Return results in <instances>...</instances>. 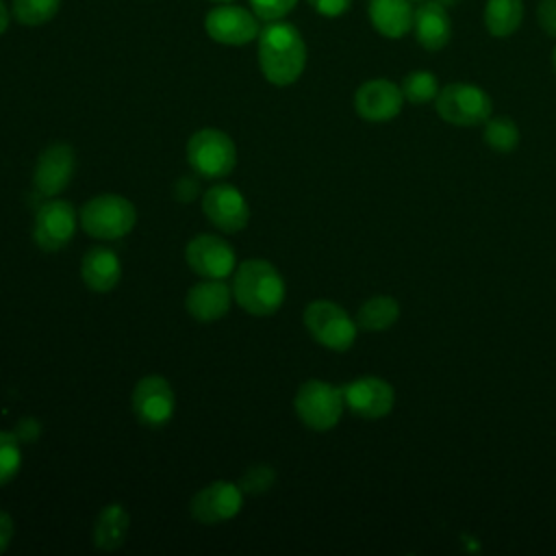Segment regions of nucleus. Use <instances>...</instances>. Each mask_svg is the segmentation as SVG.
<instances>
[{"mask_svg": "<svg viewBox=\"0 0 556 556\" xmlns=\"http://www.w3.org/2000/svg\"><path fill=\"white\" fill-rule=\"evenodd\" d=\"M258 65L276 87L295 83L306 67V43L300 30L282 20L267 22L258 33Z\"/></svg>", "mask_w": 556, "mask_h": 556, "instance_id": "1", "label": "nucleus"}, {"mask_svg": "<svg viewBox=\"0 0 556 556\" xmlns=\"http://www.w3.org/2000/svg\"><path fill=\"white\" fill-rule=\"evenodd\" d=\"M232 295L245 313L265 317L280 308L285 300V282L271 263L250 258L235 269Z\"/></svg>", "mask_w": 556, "mask_h": 556, "instance_id": "2", "label": "nucleus"}, {"mask_svg": "<svg viewBox=\"0 0 556 556\" xmlns=\"http://www.w3.org/2000/svg\"><path fill=\"white\" fill-rule=\"evenodd\" d=\"M78 217L87 235L104 241L126 237L137 222L132 202L115 193H102L91 198L83 204Z\"/></svg>", "mask_w": 556, "mask_h": 556, "instance_id": "3", "label": "nucleus"}, {"mask_svg": "<svg viewBox=\"0 0 556 556\" xmlns=\"http://www.w3.org/2000/svg\"><path fill=\"white\" fill-rule=\"evenodd\" d=\"M437 113L452 126H478L491 117V98L471 83H450L434 98Z\"/></svg>", "mask_w": 556, "mask_h": 556, "instance_id": "4", "label": "nucleus"}, {"mask_svg": "<svg viewBox=\"0 0 556 556\" xmlns=\"http://www.w3.org/2000/svg\"><path fill=\"white\" fill-rule=\"evenodd\" d=\"M187 159L195 174L204 178H222L235 169L237 148L224 130L202 128L189 139Z\"/></svg>", "mask_w": 556, "mask_h": 556, "instance_id": "5", "label": "nucleus"}, {"mask_svg": "<svg viewBox=\"0 0 556 556\" xmlns=\"http://www.w3.org/2000/svg\"><path fill=\"white\" fill-rule=\"evenodd\" d=\"M304 326L311 337L328 350L345 352L356 341V319L330 300H315L304 311Z\"/></svg>", "mask_w": 556, "mask_h": 556, "instance_id": "6", "label": "nucleus"}, {"mask_svg": "<svg viewBox=\"0 0 556 556\" xmlns=\"http://www.w3.org/2000/svg\"><path fill=\"white\" fill-rule=\"evenodd\" d=\"M300 421L313 430H330L343 415V391L324 380H306L293 400Z\"/></svg>", "mask_w": 556, "mask_h": 556, "instance_id": "7", "label": "nucleus"}, {"mask_svg": "<svg viewBox=\"0 0 556 556\" xmlns=\"http://www.w3.org/2000/svg\"><path fill=\"white\" fill-rule=\"evenodd\" d=\"M206 35L222 46H245L258 37L261 26L254 11L237 4H215L204 17Z\"/></svg>", "mask_w": 556, "mask_h": 556, "instance_id": "8", "label": "nucleus"}, {"mask_svg": "<svg viewBox=\"0 0 556 556\" xmlns=\"http://www.w3.org/2000/svg\"><path fill=\"white\" fill-rule=\"evenodd\" d=\"M185 258L200 278L224 280L235 271L237 256L228 241L217 235H198L187 243Z\"/></svg>", "mask_w": 556, "mask_h": 556, "instance_id": "9", "label": "nucleus"}, {"mask_svg": "<svg viewBox=\"0 0 556 556\" xmlns=\"http://www.w3.org/2000/svg\"><path fill=\"white\" fill-rule=\"evenodd\" d=\"M130 404H132L135 417L143 426L159 428L172 419L176 400L169 382L163 376H146L135 384Z\"/></svg>", "mask_w": 556, "mask_h": 556, "instance_id": "10", "label": "nucleus"}, {"mask_svg": "<svg viewBox=\"0 0 556 556\" xmlns=\"http://www.w3.org/2000/svg\"><path fill=\"white\" fill-rule=\"evenodd\" d=\"M341 391L345 406L363 419H382L391 413L395 404L393 387L376 376L356 378L341 387Z\"/></svg>", "mask_w": 556, "mask_h": 556, "instance_id": "11", "label": "nucleus"}, {"mask_svg": "<svg viewBox=\"0 0 556 556\" xmlns=\"http://www.w3.org/2000/svg\"><path fill=\"white\" fill-rule=\"evenodd\" d=\"M243 506V493L235 482L228 480H217L200 489L189 508L191 517L200 523L213 526V523H224L232 519Z\"/></svg>", "mask_w": 556, "mask_h": 556, "instance_id": "12", "label": "nucleus"}, {"mask_svg": "<svg viewBox=\"0 0 556 556\" xmlns=\"http://www.w3.org/2000/svg\"><path fill=\"white\" fill-rule=\"evenodd\" d=\"M76 232V208L67 200L46 202L35 217V243L46 252L65 248Z\"/></svg>", "mask_w": 556, "mask_h": 556, "instance_id": "13", "label": "nucleus"}, {"mask_svg": "<svg viewBox=\"0 0 556 556\" xmlns=\"http://www.w3.org/2000/svg\"><path fill=\"white\" fill-rule=\"evenodd\" d=\"M404 104V96L400 85L389 78H371L363 83L354 93L356 113L374 124L389 122L400 115Z\"/></svg>", "mask_w": 556, "mask_h": 556, "instance_id": "14", "label": "nucleus"}, {"mask_svg": "<svg viewBox=\"0 0 556 556\" xmlns=\"http://www.w3.org/2000/svg\"><path fill=\"white\" fill-rule=\"evenodd\" d=\"M202 211L224 232H239L248 226L250 206L232 185H215L202 195Z\"/></svg>", "mask_w": 556, "mask_h": 556, "instance_id": "15", "label": "nucleus"}, {"mask_svg": "<svg viewBox=\"0 0 556 556\" xmlns=\"http://www.w3.org/2000/svg\"><path fill=\"white\" fill-rule=\"evenodd\" d=\"M74 150L67 143H52L48 146L39 159H37V167H35V189L41 195H56L61 193L74 174Z\"/></svg>", "mask_w": 556, "mask_h": 556, "instance_id": "16", "label": "nucleus"}, {"mask_svg": "<svg viewBox=\"0 0 556 556\" xmlns=\"http://www.w3.org/2000/svg\"><path fill=\"white\" fill-rule=\"evenodd\" d=\"M413 33L421 48L437 52L452 39V17L439 2L424 0L413 13Z\"/></svg>", "mask_w": 556, "mask_h": 556, "instance_id": "17", "label": "nucleus"}, {"mask_svg": "<svg viewBox=\"0 0 556 556\" xmlns=\"http://www.w3.org/2000/svg\"><path fill=\"white\" fill-rule=\"evenodd\" d=\"M230 302H232V287H228L224 280L206 278L189 289L185 306L193 319L215 321L228 313Z\"/></svg>", "mask_w": 556, "mask_h": 556, "instance_id": "18", "label": "nucleus"}, {"mask_svg": "<svg viewBox=\"0 0 556 556\" xmlns=\"http://www.w3.org/2000/svg\"><path fill=\"white\" fill-rule=\"evenodd\" d=\"M80 276L91 291H98V293L111 291L122 278V265L117 254L104 245L91 248L83 256Z\"/></svg>", "mask_w": 556, "mask_h": 556, "instance_id": "19", "label": "nucleus"}, {"mask_svg": "<svg viewBox=\"0 0 556 556\" xmlns=\"http://www.w3.org/2000/svg\"><path fill=\"white\" fill-rule=\"evenodd\" d=\"M369 22L382 37L400 39L408 30H413V13L410 0H371L369 2Z\"/></svg>", "mask_w": 556, "mask_h": 556, "instance_id": "20", "label": "nucleus"}, {"mask_svg": "<svg viewBox=\"0 0 556 556\" xmlns=\"http://www.w3.org/2000/svg\"><path fill=\"white\" fill-rule=\"evenodd\" d=\"M130 517L124 506L109 504L100 510L96 523H93V545L100 549H117L128 534Z\"/></svg>", "mask_w": 556, "mask_h": 556, "instance_id": "21", "label": "nucleus"}, {"mask_svg": "<svg viewBox=\"0 0 556 556\" xmlns=\"http://www.w3.org/2000/svg\"><path fill=\"white\" fill-rule=\"evenodd\" d=\"M484 26L493 37H510L523 20V0H486Z\"/></svg>", "mask_w": 556, "mask_h": 556, "instance_id": "22", "label": "nucleus"}, {"mask_svg": "<svg viewBox=\"0 0 556 556\" xmlns=\"http://www.w3.org/2000/svg\"><path fill=\"white\" fill-rule=\"evenodd\" d=\"M400 317V304L391 295H374L361 304L356 313V326L369 332L391 328Z\"/></svg>", "mask_w": 556, "mask_h": 556, "instance_id": "23", "label": "nucleus"}, {"mask_svg": "<svg viewBox=\"0 0 556 556\" xmlns=\"http://www.w3.org/2000/svg\"><path fill=\"white\" fill-rule=\"evenodd\" d=\"M482 137L495 152H513L519 146V128L508 115L489 117L484 122Z\"/></svg>", "mask_w": 556, "mask_h": 556, "instance_id": "24", "label": "nucleus"}, {"mask_svg": "<svg viewBox=\"0 0 556 556\" xmlns=\"http://www.w3.org/2000/svg\"><path fill=\"white\" fill-rule=\"evenodd\" d=\"M61 9V0H13L11 13L24 26H41Z\"/></svg>", "mask_w": 556, "mask_h": 556, "instance_id": "25", "label": "nucleus"}, {"mask_svg": "<svg viewBox=\"0 0 556 556\" xmlns=\"http://www.w3.org/2000/svg\"><path fill=\"white\" fill-rule=\"evenodd\" d=\"M404 100H408L410 104H426L432 102L439 93V83L437 76L432 72L426 70H415L408 72L400 85Z\"/></svg>", "mask_w": 556, "mask_h": 556, "instance_id": "26", "label": "nucleus"}, {"mask_svg": "<svg viewBox=\"0 0 556 556\" xmlns=\"http://www.w3.org/2000/svg\"><path fill=\"white\" fill-rule=\"evenodd\" d=\"M20 467H22V452H20L17 439L11 432L0 430V486L9 484L17 476Z\"/></svg>", "mask_w": 556, "mask_h": 556, "instance_id": "27", "label": "nucleus"}, {"mask_svg": "<svg viewBox=\"0 0 556 556\" xmlns=\"http://www.w3.org/2000/svg\"><path fill=\"white\" fill-rule=\"evenodd\" d=\"M298 0H250L254 15L263 22H276L295 9Z\"/></svg>", "mask_w": 556, "mask_h": 556, "instance_id": "28", "label": "nucleus"}, {"mask_svg": "<svg viewBox=\"0 0 556 556\" xmlns=\"http://www.w3.org/2000/svg\"><path fill=\"white\" fill-rule=\"evenodd\" d=\"M536 20L543 33L556 39V0H541L536 7Z\"/></svg>", "mask_w": 556, "mask_h": 556, "instance_id": "29", "label": "nucleus"}, {"mask_svg": "<svg viewBox=\"0 0 556 556\" xmlns=\"http://www.w3.org/2000/svg\"><path fill=\"white\" fill-rule=\"evenodd\" d=\"M306 2L313 7L315 13L324 17H339L352 7V0H306Z\"/></svg>", "mask_w": 556, "mask_h": 556, "instance_id": "30", "label": "nucleus"}, {"mask_svg": "<svg viewBox=\"0 0 556 556\" xmlns=\"http://www.w3.org/2000/svg\"><path fill=\"white\" fill-rule=\"evenodd\" d=\"M11 539H13V521L7 513L0 510V552H4L9 547Z\"/></svg>", "mask_w": 556, "mask_h": 556, "instance_id": "31", "label": "nucleus"}, {"mask_svg": "<svg viewBox=\"0 0 556 556\" xmlns=\"http://www.w3.org/2000/svg\"><path fill=\"white\" fill-rule=\"evenodd\" d=\"M9 7L4 4V0H0V35L9 28Z\"/></svg>", "mask_w": 556, "mask_h": 556, "instance_id": "32", "label": "nucleus"}, {"mask_svg": "<svg viewBox=\"0 0 556 556\" xmlns=\"http://www.w3.org/2000/svg\"><path fill=\"white\" fill-rule=\"evenodd\" d=\"M552 67H554V72H556V46H554V50H552Z\"/></svg>", "mask_w": 556, "mask_h": 556, "instance_id": "33", "label": "nucleus"}, {"mask_svg": "<svg viewBox=\"0 0 556 556\" xmlns=\"http://www.w3.org/2000/svg\"><path fill=\"white\" fill-rule=\"evenodd\" d=\"M211 2H215V4H226V2H232V0H211Z\"/></svg>", "mask_w": 556, "mask_h": 556, "instance_id": "34", "label": "nucleus"}, {"mask_svg": "<svg viewBox=\"0 0 556 556\" xmlns=\"http://www.w3.org/2000/svg\"><path fill=\"white\" fill-rule=\"evenodd\" d=\"M419 2H424V0H419Z\"/></svg>", "mask_w": 556, "mask_h": 556, "instance_id": "35", "label": "nucleus"}]
</instances>
